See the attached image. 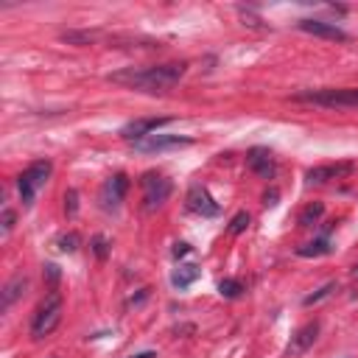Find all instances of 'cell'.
I'll use <instances>...</instances> for the list:
<instances>
[{
    "instance_id": "30bf717a",
    "label": "cell",
    "mask_w": 358,
    "mask_h": 358,
    "mask_svg": "<svg viewBox=\"0 0 358 358\" xmlns=\"http://www.w3.org/2000/svg\"><path fill=\"white\" fill-rule=\"evenodd\" d=\"M176 145H190V137H179V134H148L143 140L134 143L137 151H165V148H176Z\"/></svg>"
},
{
    "instance_id": "e0dca14e",
    "label": "cell",
    "mask_w": 358,
    "mask_h": 358,
    "mask_svg": "<svg viewBox=\"0 0 358 358\" xmlns=\"http://www.w3.org/2000/svg\"><path fill=\"white\" fill-rule=\"evenodd\" d=\"M322 213H324L322 201H310V204L299 213V218H296V221H299V227H310L313 221H319V215H322Z\"/></svg>"
},
{
    "instance_id": "484cf974",
    "label": "cell",
    "mask_w": 358,
    "mask_h": 358,
    "mask_svg": "<svg viewBox=\"0 0 358 358\" xmlns=\"http://www.w3.org/2000/svg\"><path fill=\"white\" fill-rule=\"evenodd\" d=\"M45 274H48V277H50V280H53V282H56V280H59V268H56V266H53V263H48V266H45Z\"/></svg>"
},
{
    "instance_id": "d6986e66",
    "label": "cell",
    "mask_w": 358,
    "mask_h": 358,
    "mask_svg": "<svg viewBox=\"0 0 358 358\" xmlns=\"http://www.w3.org/2000/svg\"><path fill=\"white\" fill-rule=\"evenodd\" d=\"M249 221H252V218H249V213H246V210L235 213V215H232V221H229V235H241V232L249 227Z\"/></svg>"
},
{
    "instance_id": "7402d4cb",
    "label": "cell",
    "mask_w": 358,
    "mask_h": 358,
    "mask_svg": "<svg viewBox=\"0 0 358 358\" xmlns=\"http://www.w3.org/2000/svg\"><path fill=\"white\" fill-rule=\"evenodd\" d=\"M14 210L11 207H3V235H8L11 229H14Z\"/></svg>"
},
{
    "instance_id": "ac0fdd59",
    "label": "cell",
    "mask_w": 358,
    "mask_h": 358,
    "mask_svg": "<svg viewBox=\"0 0 358 358\" xmlns=\"http://www.w3.org/2000/svg\"><path fill=\"white\" fill-rule=\"evenodd\" d=\"M218 291H221V296H227V299H235V296H241V291H243V285H241V280H221L218 282Z\"/></svg>"
},
{
    "instance_id": "4fadbf2b",
    "label": "cell",
    "mask_w": 358,
    "mask_h": 358,
    "mask_svg": "<svg viewBox=\"0 0 358 358\" xmlns=\"http://www.w3.org/2000/svg\"><path fill=\"white\" fill-rule=\"evenodd\" d=\"M352 173V162H338V165H319V168H310L308 171V182L310 185H322L327 179H341Z\"/></svg>"
},
{
    "instance_id": "ba28073f",
    "label": "cell",
    "mask_w": 358,
    "mask_h": 358,
    "mask_svg": "<svg viewBox=\"0 0 358 358\" xmlns=\"http://www.w3.org/2000/svg\"><path fill=\"white\" fill-rule=\"evenodd\" d=\"M171 123V117H137V120H131V123H126L123 126V137L126 140H143V137H148V134H157V129L159 126H168Z\"/></svg>"
},
{
    "instance_id": "8fae6325",
    "label": "cell",
    "mask_w": 358,
    "mask_h": 358,
    "mask_svg": "<svg viewBox=\"0 0 358 358\" xmlns=\"http://www.w3.org/2000/svg\"><path fill=\"white\" fill-rule=\"evenodd\" d=\"M187 207H190L193 213L204 215V218L218 215V204L213 201V196H210L201 185H193V187H190V193H187Z\"/></svg>"
},
{
    "instance_id": "cb8c5ba5",
    "label": "cell",
    "mask_w": 358,
    "mask_h": 358,
    "mask_svg": "<svg viewBox=\"0 0 358 358\" xmlns=\"http://www.w3.org/2000/svg\"><path fill=\"white\" fill-rule=\"evenodd\" d=\"M92 243H95V255H98V257H106V241H103V238L98 235V238H95Z\"/></svg>"
},
{
    "instance_id": "6da1fadb",
    "label": "cell",
    "mask_w": 358,
    "mask_h": 358,
    "mask_svg": "<svg viewBox=\"0 0 358 358\" xmlns=\"http://www.w3.org/2000/svg\"><path fill=\"white\" fill-rule=\"evenodd\" d=\"M187 64L185 62H168V64H151V67H126L109 76V81L123 84L129 90L140 92H168L182 76Z\"/></svg>"
},
{
    "instance_id": "9c48e42d",
    "label": "cell",
    "mask_w": 358,
    "mask_h": 358,
    "mask_svg": "<svg viewBox=\"0 0 358 358\" xmlns=\"http://www.w3.org/2000/svg\"><path fill=\"white\" fill-rule=\"evenodd\" d=\"M299 31L305 34H313V36H322V39H333V42H347V31H341L336 22H324V20H299L296 22Z\"/></svg>"
},
{
    "instance_id": "83f0119b",
    "label": "cell",
    "mask_w": 358,
    "mask_h": 358,
    "mask_svg": "<svg viewBox=\"0 0 358 358\" xmlns=\"http://www.w3.org/2000/svg\"><path fill=\"white\" fill-rule=\"evenodd\" d=\"M131 358H154V352H137V355H131Z\"/></svg>"
},
{
    "instance_id": "2e32d148",
    "label": "cell",
    "mask_w": 358,
    "mask_h": 358,
    "mask_svg": "<svg viewBox=\"0 0 358 358\" xmlns=\"http://www.w3.org/2000/svg\"><path fill=\"white\" fill-rule=\"evenodd\" d=\"M327 252H330V241L327 238H316V241H310V243L296 249L299 257H319V255H327Z\"/></svg>"
},
{
    "instance_id": "3957f363",
    "label": "cell",
    "mask_w": 358,
    "mask_h": 358,
    "mask_svg": "<svg viewBox=\"0 0 358 358\" xmlns=\"http://www.w3.org/2000/svg\"><path fill=\"white\" fill-rule=\"evenodd\" d=\"M59 322H62V296H59V291H50L48 296H45V302L36 308V313H34V322H31V336L34 338H45V336H50L56 327H59Z\"/></svg>"
},
{
    "instance_id": "4316f807",
    "label": "cell",
    "mask_w": 358,
    "mask_h": 358,
    "mask_svg": "<svg viewBox=\"0 0 358 358\" xmlns=\"http://www.w3.org/2000/svg\"><path fill=\"white\" fill-rule=\"evenodd\" d=\"M263 199H266V201H263V204H274V199H277V193H266V196H263Z\"/></svg>"
},
{
    "instance_id": "8992f818",
    "label": "cell",
    "mask_w": 358,
    "mask_h": 358,
    "mask_svg": "<svg viewBox=\"0 0 358 358\" xmlns=\"http://www.w3.org/2000/svg\"><path fill=\"white\" fill-rule=\"evenodd\" d=\"M126 190H129V179L126 173H115L109 176L103 185H101V193H98V201L103 210H117L120 201L126 199Z\"/></svg>"
},
{
    "instance_id": "5bb4252c",
    "label": "cell",
    "mask_w": 358,
    "mask_h": 358,
    "mask_svg": "<svg viewBox=\"0 0 358 358\" xmlns=\"http://www.w3.org/2000/svg\"><path fill=\"white\" fill-rule=\"evenodd\" d=\"M28 285V280L22 277V274H17V277H11L8 282H6V288H3V308H8L20 294H22V288Z\"/></svg>"
},
{
    "instance_id": "52a82bcc",
    "label": "cell",
    "mask_w": 358,
    "mask_h": 358,
    "mask_svg": "<svg viewBox=\"0 0 358 358\" xmlns=\"http://www.w3.org/2000/svg\"><path fill=\"white\" fill-rule=\"evenodd\" d=\"M316 336H319V322H316V319H313V322H305V324L296 327V333L291 336V341H288V347H285V355H288V358H296V355L308 352V347H313Z\"/></svg>"
},
{
    "instance_id": "5b68a950",
    "label": "cell",
    "mask_w": 358,
    "mask_h": 358,
    "mask_svg": "<svg viewBox=\"0 0 358 358\" xmlns=\"http://www.w3.org/2000/svg\"><path fill=\"white\" fill-rule=\"evenodd\" d=\"M140 185H143V207L151 213V210H157V207H162L165 201H168V196H171V179L168 176H162V173H157V171H148V173H143V179H140Z\"/></svg>"
},
{
    "instance_id": "7c38bea8",
    "label": "cell",
    "mask_w": 358,
    "mask_h": 358,
    "mask_svg": "<svg viewBox=\"0 0 358 358\" xmlns=\"http://www.w3.org/2000/svg\"><path fill=\"white\" fill-rule=\"evenodd\" d=\"M246 162H249V168H252L257 176H263V179H271V176H274V154H271L268 148L255 145V148L246 154Z\"/></svg>"
},
{
    "instance_id": "9a60e30c",
    "label": "cell",
    "mask_w": 358,
    "mask_h": 358,
    "mask_svg": "<svg viewBox=\"0 0 358 358\" xmlns=\"http://www.w3.org/2000/svg\"><path fill=\"white\" fill-rule=\"evenodd\" d=\"M199 277V266H193V263H187V266H179L176 271H173V277H171V282L176 285V288H187L193 280Z\"/></svg>"
},
{
    "instance_id": "603a6c76",
    "label": "cell",
    "mask_w": 358,
    "mask_h": 358,
    "mask_svg": "<svg viewBox=\"0 0 358 358\" xmlns=\"http://www.w3.org/2000/svg\"><path fill=\"white\" fill-rule=\"evenodd\" d=\"M333 288H336L333 282H327V285H322V288H319L316 294H310V296H305V305H313V302H319V299H322V296H327V294H330Z\"/></svg>"
},
{
    "instance_id": "f1b7e54d",
    "label": "cell",
    "mask_w": 358,
    "mask_h": 358,
    "mask_svg": "<svg viewBox=\"0 0 358 358\" xmlns=\"http://www.w3.org/2000/svg\"><path fill=\"white\" fill-rule=\"evenodd\" d=\"M350 274H352V280H358V263L352 266V271H350Z\"/></svg>"
},
{
    "instance_id": "ffe728a7",
    "label": "cell",
    "mask_w": 358,
    "mask_h": 358,
    "mask_svg": "<svg viewBox=\"0 0 358 358\" xmlns=\"http://www.w3.org/2000/svg\"><path fill=\"white\" fill-rule=\"evenodd\" d=\"M78 243H81L78 232H67V235H59V241H56V246H59L62 252H76V249H78Z\"/></svg>"
},
{
    "instance_id": "44dd1931",
    "label": "cell",
    "mask_w": 358,
    "mask_h": 358,
    "mask_svg": "<svg viewBox=\"0 0 358 358\" xmlns=\"http://www.w3.org/2000/svg\"><path fill=\"white\" fill-rule=\"evenodd\" d=\"M76 210H78V193L76 190H67L64 193V213L67 215H76Z\"/></svg>"
},
{
    "instance_id": "7a4b0ae2",
    "label": "cell",
    "mask_w": 358,
    "mask_h": 358,
    "mask_svg": "<svg viewBox=\"0 0 358 358\" xmlns=\"http://www.w3.org/2000/svg\"><path fill=\"white\" fill-rule=\"evenodd\" d=\"M50 173H53V162H50V159H36V162H31V165L20 173L17 187H20V199H22L25 207L34 204L39 187H45V182L50 179Z\"/></svg>"
},
{
    "instance_id": "d4e9b609",
    "label": "cell",
    "mask_w": 358,
    "mask_h": 358,
    "mask_svg": "<svg viewBox=\"0 0 358 358\" xmlns=\"http://www.w3.org/2000/svg\"><path fill=\"white\" fill-rule=\"evenodd\" d=\"M190 252V243H176L173 246V257H182V255H187Z\"/></svg>"
},
{
    "instance_id": "277c9868",
    "label": "cell",
    "mask_w": 358,
    "mask_h": 358,
    "mask_svg": "<svg viewBox=\"0 0 358 358\" xmlns=\"http://www.w3.org/2000/svg\"><path fill=\"white\" fill-rule=\"evenodd\" d=\"M294 101H308L319 106H358V87H341V90H308L294 95Z\"/></svg>"
}]
</instances>
